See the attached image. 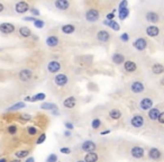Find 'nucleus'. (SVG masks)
Wrapping results in <instances>:
<instances>
[{
    "label": "nucleus",
    "mask_w": 164,
    "mask_h": 162,
    "mask_svg": "<svg viewBox=\"0 0 164 162\" xmlns=\"http://www.w3.org/2000/svg\"><path fill=\"white\" fill-rule=\"evenodd\" d=\"M64 136H65V137H71V131L66 129V131L64 132Z\"/></svg>",
    "instance_id": "nucleus-52"
},
{
    "label": "nucleus",
    "mask_w": 164,
    "mask_h": 162,
    "mask_svg": "<svg viewBox=\"0 0 164 162\" xmlns=\"http://www.w3.org/2000/svg\"><path fill=\"white\" fill-rule=\"evenodd\" d=\"M61 68H62V65H61L60 62L56 61V60H53V61H50L47 63L46 69H47V71L50 73H52V74H56V73L61 70Z\"/></svg>",
    "instance_id": "nucleus-11"
},
{
    "label": "nucleus",
    "mask_w": 164,
    "mask_h": 162,
    "mask_svg": "<svg viewBox=\"0 0 164 162\" xmlns=\"http://www.w3.org/2000/svg\"><path fill=\"white\" fill-rule=\"evenodd\" d=\"M64 125H65V129H69V131H72L74 129V124L71 123V122H65Z\"/></svg>",
    "instance_id": "nucleus-46"
},
{
    "label": "nucleus",
    "mask_w": 164,
    "mask_h": 162,
    "mask_svg": "<svg viewBox=\"0 0 164 162\" xmlns=\"http://www.w3.org/2000/svg\"><path fill=\"white\" fill-rule=\"evenodd\" d=\"M153 106H154V99L150 96H144L138 102V108L143 112H147Z\"/></svg>",
    "instance_id": "nucleus-7"
},
{
    "label": "nucleus",
    "mask_w": 164,
    "mask_h": 162,
    "mask_svg": "<svg viewBox=\"0 0 164 162\" xmlns=\"http://www.w3.org/2000/svg\"><path fill=\"white\" fill-rule=\"evenodd\" d=\"M18 117H19V121L22 123H26V122H29L32 119V116L29 114H20Z\"/></svg>",
    "instance_id": "nucleus-38"
},
{
    "label": "nucleus",
    "mask_w": 164,
    "mask_h": 162,
    "mask_svg": "<svg viewBox=\"0 0 164 162\" xmlns=\"http://www.w3.org/2000/svg\"><path fill=\"white\" fill-rule=\"evenodd\" d=\"M32 153V147H18L17 150L14 151V157L16 159H20L23 160L25 158H27L28 155H30Z\"/></svg>",
    "instance_id": "nucleus-10"
},
{
    "label": "nucleus",
    "mask_w": 164,
    "mask_h": 162,
    "mask_svg": "<svg viewBox=\"0 0 164 162\" xmlns=\"http://www.w3.org/2000/svg\"><path fill=\"white\" fill-rule=\"evenodd\" d=\"M107 145L103 143H99L96 141L87 140L83 141L79 145L80 153H85V152H92V151H100V150H106Z\"/></svg>",
    "instance_id": "nucleus-3"
},
{
    "label": "nucleus",
    "mask_w": 164,
    "mask_h": 162,
    "mask_svg": "<svg viewBox=\"0 0 164 162\" xmlns=\"http://www.w3.org/2000/svg\"><path fill=\"white\" fill-rule=\"evenodd\" d=\"M161 112H162V109L158 106L152 107V108H150V109L147 110V118H148L151 122H156V119H157L158 115H160V113Z\"/></svg>",
    "instance_id": "nucleus-12"
},
{
    "label": "nucleus",
    "mask_w": 164,
    "mask_h": 162,
    "mask_svg": "<svg viewBox=\"0 0 164 162\" xmlns=\"http://www.w3.org/2000/svg\"><path fill=\"white\" fill-rule=\"evenodd\" d=\"M8 162H22V160H20V159H16V158H15V159H12V160L9 159V161Z\"/></svg>",
    "instance_id": "nucleus-54"
},
{
    "label": "nucleus",
    "mask_w": 164,
    "mask_h": 162,
    "mask_svg": "<svg viewBox=\"0 0 164 162\" xmlns=\"http://www.w3.org/2000/svg\"><path fill=\"white\" fill-rule=\"evenodd\" d=\"M45 140H46L45 132H42V133H40V134L37 135V137L34 140L35 145H40V144H43V143L45 142Z\"/></svg>",
    "instance_id": "nucleus-33"
},
{
    "label": "nucleus",
    "mask_w": 164,
    "mask_h": 162,
    "mask_svg": "<svg viewBox=\"0 0 164 162\" xmlns=\"http://www.w3.org/2000/svg\"><path fill=\"white\" fill-rule=\"evenodd\" d=\"M146 158L153 162L163 161V151L156 146H152L146 149Z\"/></svg>",
    "instance_id": "nucleus-5"
},
{
    "label": "nucleus",
    "mask_w": 164,
    "mask_h": 162,
    "mask_svg": "<svg viewBox=\"0 0 164 162\" xmlns=\"http://www.w3.org/2000/svg\"><path fill=\"white\" fill-rule=\"evenodd\" d=\"M53 82L56 87L63 88L65 86H68L69 84V77L65 73H56L55 77L53 78Z\"/></svg>",
    "instance_id": "nucleus-8"
},
{
    "label": "nucleus",
    "mask_w": 164,
    "mask_h": 162,
    "mask_svg": "<svg viewBox=\"0 0 164 162\" xmlns=\"http://www.w3.org/2000/svg\"><path fill=\"white\" fill-rule=\"evenodd\" d=\"M75 31V26L72 25V24H66L62 26V32L64 34H72Z\"/></svg>",
    "instance_id": "nucleus-37"
},
{
    "label": "nucleus",
    "mask_w": 164,
    "mask_h": 162,
    "mask_svg": "<svg viewBox=\"0 0 164 162\" xmlns=\"http://www.w3.org/2000/svg\"><path fill=\"white\" fill-rule=\"evenodd\" d=\"M26 160H25V162H35V159L33 157H30V155H28L27 158H25Z\"/></svg>",
    "instance_id": "nucleus-50"
},
{
    "label": "nucleus",
    "mask_w": 164,
    "mask_h": 162,
    "mask_svg": "<svg viewBox=\"0 0 164 162\" xmlns=\"http://www.w3.org/2000/svg\"><path fill=\"white\" fill-rule=\"evenodd\" d=\"M33 74L34 73L30 69H23L18 73V78L20 79V81H23V82H27L33 78Z\"/></svg>",
    "instance_id": "nucleus-14"
},
{
    "label": "nucleus",
    "mask_w": 164,
    "mask_h": 162,
    "mask_svg": "<svg viewBox=\"0 0 164 162\" xmlns=\"http://www.w3.org/2000/svg\"><path fill=\"white\" fill-rule=\"evenodd\" d=\"M108 117L113 122H118L123 118V112L119 108H111L108 112Z\"/></svg>",
    "instance_id": "nucleus-15"
},
{
    "label": "nucleus",
    "mask_w": 164,
    "mask_h": 162,
    "mask_svg": "<svg viewBox=\"0 0 164 162\" xmlns=\"http://www.w3.org/2000/svg\"><path fill=\"white\" fill-rule=\"evenodd\" d=\"M0 32L2 34H12L15 32V25L10 23H2L0 25Z\"/></svg>",
    "instance_id": "nucleus-19"
},
{
    "label": "nucleus",
    "mask_w": 164,
    "mask_h": 162,
    "mask_svg": "<svg viewBox=\"0 0 164 162\" xmlns=\"http://www.w3.org/2000/svg\"><path fill=\"white\" fill-rule=\"evenodd\" d=\"M59 39H57V36L55 35H51V36H48L47 39H46V44L47 46H50V47H55L59 45Z\"/></svg>",
    "instance_id": "nucleus-29"
},
{
    "label": "nucleus",
    "mask_w": 164,
    "mask_h": 162,
    "mask_svg": "<svg viewBox=\"0 0 164 162\" xmlns=\"http://www.w3.org/2000/svg\"><path fill=\"white\" fill-rule=\"evenodd\" d=\"M60 152L62 153V154H70V153H72V150L70 149V147H65V146H63L60 149Z\"/></svg>",
    "instance_id": "nucleus-43"
},
{
    "label": "nucleus",
    "mask_w": 164,
    "mask_h": 162,
    "mask_svg": "<svg viewBox=\"0 0 164 162\" xmlns=\"http://www.w3.org/2000/svg\"><path fill=\"white\" fill-rule=\"evenodd\" d=\"M152 72L155 74V76H161L164 73V67L163 64L161 63H155L152 65Z\"/></svg>",
    "instance_id": "nucleus-28"
},
{
    "label": "nucleus",
    "mask_w": 164,
    "mask_h": 162,
    "mask_svg": "<svg viewBox=\"0 0 164 162\" xmlns=\"http://www.w3.org/2000/svg\"><path fill=\"white\" fill-rule=\"evenodd\" d=\"M73 162H85V160H83V158H82V154L81 153H77L73 157V160H72Z\"/></svg>",
    "instance_id": "nucleus-42"
},
{
    "label": "nucleus",
    "mask_w": 164,
    "mask_h": 162,
    "mask_svg": "<svg viewBox=\"0 0 164 162\" xmlns=\"http://www.w3.org/2000/svg\"><path fill=\"white\" fill-rule=\"evenodd\" d=\"M33 23H34V26L36 28H43L44 27V25H45V23L43 22L42 19H35Z\"/></svg>",
    "instance_id": "nucleus-40"
},
{
    "label": "nucleus",
    "mask_w": 164,
    "mask_h": 162,
    "mask_svg": "<svg viewBox=\"0 0 164 162\" xmlns=\"http://www.w3.org/2000/svg\"><path fill=\"white\" fill-rule=\"evenodd\" d=\"M26 107V104H25V101H20V102H17V104H15V105H12L10 106L8 109H7V112H16L18 109H22V108H25Z\"/></svg>",
    "instance_id": "nucleus-31"
},
{
    "label": "nucleus",
    "mask_w": 164,
    "mask_h": 162,
    "mask_svg": "<svg viewBox=\"0 0 164 162\" xmlns=\"http://www.w3.org/2000/svg\"><path fill=\"white\" fill-rule=\"evenodd\" d=\"M45 161L46 162H57V155L55 153H51V154L47 155Z\"/></svg>",
    "instance_id": "nucleus-39"
},
{
    "label": "nucleus",
    "mask_w": 164,
    "mask_h": 162,
    "mask_svg": "<svg viewBox=\"0 0 164 162\" xmlns=\"http://www.w3.org/2000/svg\"><path fill=\"white\" fill-rule=\"evenodd\" d=\"M110 132H111V131H110V129H105V131H101V132H100V135H106V134H109V133H110Z\"/></svg>",
    "instance_id": "nucleus-51"
},
{
    "label": "nucleus",
    "mask_w": 164,
    "mask_h": 162,
    "mask_svg": "<svg viewBox=\"0 0 164 162\" xmlns=\"http://www.w3.org/2000/svg\"><path fill=\"white\" fill-rule=\"evenodd\" d=\"M35 19H36V18H34V17H25V18H24L25 22H34Z\"/></svg>",
    "instance_id": "nucleus-49"
},
{
    "label": "nucleus",
    "mask_w": 164,
    "mask_h": 162,
    "mask_svg": "<svg viewBox=\"0 0 164 162\" xmlns=\"http://www.w3.org/2000/svg\"><path fill=\"white\" fill-rule=\"evenodd\" d=\"M111 60L115 64L119 65V64H123L126 59H125L124 54H121V53H113V56H111Z\"/></svg>",
    "instance_id": "nucleus-27"
},
{
    "label": "nucleus",
    "mask_w": 164,
    "mask_h": 162,
    "mask_svg": "<svg viewBox=\"0 0 164 162\" xmlns=\"http://www.w3.org/2000/svg\"><path fill=\"white\" fill-rule=\"evenodd\" d=\"M4 9H5V6L0 2V12H2V11H4Z\"/></svg>",
    "instance_id": "nucleus-55"
},
{
    "label": "nucleus",
    "mask_w": 164,
    "mask_h": 162,
    "mask_svg": "<svg viewBox=\"0 0 164 162\" xmlns=\"http://www.w3.org/2000/svg\"><path fill=\"white\" fill-rule=\"evenodd\" d=\"M6 132H7V134L10 135V136L17 135L18 134V125L17 124H9V125L7 126Z\"/></svg>",
    "instance_id": "nucleus-30"
},
{
    "label": "nucleus",
    "mask_w": 164,
    "mask_h": 162,
    "mask_svg": "<svg viewBox=\"0 0 164 162\" xmlns=\"http://www.w3.org/2000/svg\"><path fill=\"white\" fill-rule=\"evenodd\" d=\"M156 122L158 123V125L162 127L164 125V112H161L160 113V115H158L157 119H156Z\"/></svg>",
    "instance_id": "nucleus-41"
},
{
    "label": "nucleus",
    "mask_w": 164,
    "mask_h": 162,
    "mask_svg": "<svg viewBox=\"0 0 164 162\" xmlns=\"http://www.w3.org/2000/svg\"><path fill=\"white\" fill-rule=\"evenodd\" d=\"M103 24H105V25H108V26L111 28L113 31H115V32H118L119 29H120L119 24L117 22H115V20H105Z\"/></svg>",
    "instance_id": "nucleus-32"
},
{
    "label": "nucleus",
    "mask_w": 164,
    "mask_h": 162,
    "mask_svg": "<svg viewBox=\"0 0 164 162\" xmlns=\"http://www.w3.org/2000/svg\"><path fill=\"white\" fill-rule=\"evenodd\" d=\"M85 162H110V152L106 150L85 152L82 155Z\"/></svg>",
    "instance_id": "nucleus-2"
},
{
    "label": "nucleus",
    "mask_w": 164,
    "mask_h": 162,
    "mask_svg": "<svg viewBox=\"0 0 164 162\" xmlns=\"http://www.w3.org/2000/svg\"><path fill=\"white\" fill-rule=\"evenodd\" d=\"M123 64H124L125 72L133 73V72H136V70H137V64H136V62L131 61V60H125V62Z\"/></svg>",
    "instance_id": "nucleus-17"
},
{
    "label": "nucleus",
    "mask_w": 164,
    "mask_h": 162,
    "mask_svg": "<svg viewBox=\"0 0 164 162\" xmlns=\"http://www.w3.org/2000/svg\"><path fill=\"white\" fill-rule=\"evenodd\" d=\"M146 90V86L145 84L141 81V80H134L131 81L129 84V91L134 95H142L144 94Z\"/></svg>",
    "instance_id": "nucleus-6"
},
{
    "label": "nucleus",
    "mask_w": 164,
    "mask_h": 162,
    "mask_svg": "<svg viewBox=\"0 0 164 162\" xmlns=\"http://www.w3.org/2000/svg\"><path fill=\"white\" fill-rule=\"evenodd\" d=\"M115 11H116V10H113L111 12H110V14H108L107 17H106V18H107V20H113V17H115Z\"/></svg>",
    "instance_id": "nucleus-48"
},
{
    "label": "nucleus",
    "mask_w": 164,
    "mask_h": 162,
    "mask_svg": "<svg viewBox=\"0 0 164 162\" xmlns=\"http://www.w3.org/2000/svg\"><path fill=\"white\" fill-rule=\"evenodd\" d=\"M19 35L26 39V37H29L32 35V32H30V29L27 26H22L19 28Z\"/></svg>",
    "instance_id": "nucleus-35"
},
{
    "label": "nucleus",
    "mask_w": 164,
    "mask_h": 162,
    "mask_svg": "<svg viewBox=\"0 0 164 162\" xmlns=\"http://www.w3.org/2000/svg\"><path fill=\"white\" fill-rule=\"evenodd\" d=\"M40 108L44 109V110H54V109H57V106L53 102H43L40 105Z\"/></svg>",
    "instance_id": "nucleus-36"
},
{
    "label": "nucleus",
    "mask_w": 164,
    "mask_h": 162,
    "mask_svg": "<svg viewBox=\"0 0 164 162\" xmlns=\"http://www.w3.org/2000/svg\"><path fill=\"white\" fill-rule=\"evenodd\" d=\"M97 39L99 42H101V43H107V42H109V39H110V34L108 33L107 31H105V29L99 31L97 33Z\"/></svg>",
    "instance_id": "nucleus-22"
},
{
    "label": "nucleus",
    "mask_w": 164,
    "mask_h": 162,
    "mask_svg": "<svg viewBox=\"0 0 164 162\" xmlns=\"http://www.w3.org/2000/svg\"><path fill=\"white\" fill-rule=\"evenodd\" d=\"M44 99H46V95L44 92H40V94H36V95L32 96V97H25V101H30V102H36V101H43Z\"/></svg>",
    "instance_id": "nucleus-21"
},
{
    "label": "nucleus",
    "mask_w": 164,
    "mask_h": 162,
    "mask_svg": "<svg viewBox=\"0 0 164 162\" xmlns=\"http://www.w3.org/2000/svg\"><path fill=\"white\" fill-rule=\"evenodd\" d=\"M29 11H30L34 16H40V10H37L36 8H29Z\"/></svg>",
    "instance_id": "nucleus-47"
},
{
    "label": "nucleus",
    "mask_w": 164,
    "mask_h": 162,
    "mask_svg": "<svg viewBox=\"0 0 164 162\" xmlns=\"http://www.w3.org/2000/svg\"><path fill=\"white\" fill-rule=\"evenodd\" d=\"M120 39H121L124 43L128 42V41H129V35H128V33H123L121 34V35H120Z\"/></svg>",
    "instance_id": "nucleus-45"
},
{
    "label": "nucleus",
    "mask_w": 164,
    "mask_h": 162,
    "mask_svg": "<svg viewBox=\"0 0 164 162\" xmlns=\"http://www.w3.org/2000/svg\"><path fill=\"white\" fill-rule=\"evenodd\" d=\"M8 161H9V158H8V157L0 158V162H8Z\"/></svg>",
    "instance_id": "nucleus-53"
},
{
    "label": "nucleus",
    "mask_w": 164,
    "mask_h": 162,
    "mask_svg": "<svg viewBox=\"0 0 164 162\" xmlns=\"http://www.w3.org/2000/svg\"><path fill=\"white\" fill-rule=\"evenodd\" d=\"M118 155L124 159L142 161L146 159V147L135 142H123L117 146Z\"/></svg>",
    "instance_id": "nucleus-1"
},
{
    "label": "nucleus",
    "mask_w": 164,
    "mask_h": 162,
    "mask_svg": "<svg viewBox=\"0 0 164 162\" xmlns=\"http://www.w3.org/2000/svg\"><path fill=\"white\" fill-rule=\"evenodd\" d=\"M15 9H16V12H18V14H25L26 11L29 10V5L26 1H18L15 6Z\"/></svg>",
    "instance_id": "nucleus-20"
},
{
    "label": "nucleus",
    "mask_w": 164,
    "mask_h": 162,
    "mask_svg": "<svg viewBox=\"0 0 164 162\" xmlns=\"http://www.w3.org/2000/svg\"><path fill=\"white\" fill-rule=\"evenodd\" d=\"M147 22L152 23V24H156V23L160 20V16H158L157 12H155V11H148L146 14V16H145Z\"/></svg>",
    "instance_id": "nucleus-24"
},
{
    "label": "nucleus",
    "mask_w": 164,
    "mask_h": 162,
    "mask_svg": "<svg viewBox=\"0 0 164 162\" xmlns=\"http://www.w3.org/2000/svg\"><path fill=\"white\" fill-rule=\"evenodd\" d=\"M118 16L121 20H125L126 18H128V16H129V9H128V7L123 8V9H119L118 10Z\"/></svg>",
    "instance_id": "nucleus-34"
},
{
    "label": "nucleus",
    "mask_w": 164,
    "mask_h": 162,
    "mask_svg": "<svg viewBox=\"0 0 164 162\" xmlns=\"http://www.w3.org/2000/svg\"><path fill=\"white\" fill-rule=\"evenodd\" d=\"M133 46H134V49H136L137 51H144L146 50L147 47V41L145 39H143V37H139V39H137L134 41V43H133Z\"/></svg>",
    "instance_id": "nucleus-18"
},
{
    "label": "nucleus",
    "mask_w": 164,
    "mask_h": 162,
    "mask_svg": "<svg viewBox=\"0 0 164 162\" xmlns=\"http://www.w3.org/2000/svg\"><path fill=\"white\" fill-rule=\"evenodd\" d=\"M54 6L60 10H66L70 7V2H69V0H55Z\"/></svg>",
    "instance_id": "nucleus-26"
},
{
    "label": "nucleus",
    "mask_w": 164,
    "mask_h": 162,
    "mask_svg": "<svg viewBox=\"0 0 164 162\" xmlns=\"http://www.w3.org/2000/svg\"><path fill=\"white\" fill-rule=\"evenodd\" d=\"M126 7H128V1H127V0H121V1L119 2L118 10L119 9H123V8H126Z\"/></svg>",
    "instance_id": "nucleus-44"
},
{
    "label": "nucleus",
    "mask_w": 164,
    "mask_h": 162,
    "mask_svg": "<svg viewBox=\"0 0 164 162\" xmlns=\"http://www.w3.org/2000/svg\"><path fill=\"white\" fill-rule=\"evenodd\" d=\"M40 133V129L37 126H35V125H28L25 129V137H27L29 140H35Z\"/></svg>",
    "instance_id": "nucleus-9"
},
{
    "label": "nucleus",
    "mask_w": 164,
    "mask_h": 162,
    "mask_svg": "<svg viewBox=\"0 0 164 162\" xmlns=\"http://www.w3.org/2000/svg\"><path fill=\"white\" fill-rule=\"evenodd\" d=\"M77 104H78V99L74 96H70L63 100V107L66 109H74Z\"/></svg>",
    "instance_id": "nucleus-16"
},
{
    "label": "nucleus",
    "mask_w": 164,
    "mask_h": 162,
    "mask_svg": "<svg viewBox=\"0 0 164 162\" xmlns=\"http://www.w3.org/2000/svg\"><path fill=\"white\" fill-rule=\"evenodd\" d=\"M99 16H100L99 11L97 10V9H95V8H91V9H89V10L85 12V19L89 23L97 22L99 19Z\"/></svg>",
    "instance_id": "nucleus-13"
},
{
    "label": "nucleus",
    "mask_w": 164,
    "mask_h": 162,
    "mask_svg": "<svg viewBox=\"0 0 164 162\" xmlns=\"http://www.w3.org/2000/svg\"><path fill=\"white\" fill-rule=\"evenodd\" d=\"M90 126L93 131H98V129H100L102 126H103V123H102L101 118L100 117L92 118V121H91V123H90Z\"/></svg>",
    "instance_id": "nucleus-25"
},
{
    "label": "nucleus",
    "mask_w": 164,
    "mask_h": 162,
    "mask_svg": "<svg viewBox=\"0 0 164 162\" xmlns=\"http://www.w3.org/2000/svg\"><path fill=\"white\" fill-rule=\"evenodd\" d=\"M146 125V119L145 116L142 114H134L133 116H130L129 118V126L131 129H134L135 132H139L141 129H143Z\"/></svg>",
    "instance_id": "nucleus-4"
},
{
    "label": "nucleus",
    "mask_w": 164,
    "mask_h": 162,
    "mask_svg": "<svg viewBox=\"0 0 164 162\" xmlns=\"http://www.w3.org/2000/svg\"><path fill=\"white\" fill-rule=\"evenodd\" d=\"M146 34H147V36H150V37H156V36H158V34H160V28H158L156 25L147 26Z\"/></svg>",
    "instance_id": "nucleus-23"
}]
</instances>
